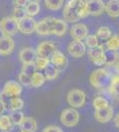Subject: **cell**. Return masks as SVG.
Wrapping results in <instances>:
<instances>
[{
  "label": "cell",
  "instance_id": "obj_1",
  "mask_svg": "<svg viewBox=\"0 0 119 132\" xmlns=\"http://www.w3.org/2000/svg\"><path fill=\"white\" fill-rule=\"evenodd\" d=\"M88 0H68L66 4L64 5L62 9V15H64V20L70 21V23H77L81 19H85L89 16L88 8Z\"/></svg>",
  "mask_w": 119,
  "mask_h": 132
},
{
  "label": "cell",
  "instance_id": "obj_2",
  "mask_svg": "<svg viewBox=\"0 0 119 132\" xmlns=\"http://www.w3.org/2000/svg\"><path fill=\"white\" fill-rule=\"evenodd\" d=\"M113 77L114 74L110 70H107L105 68H99L91 71L89 81L93 87H95L98 90H103V89H109V86L113 81Z\"/></svg>",
  "mask_w": 119,
  "mask_h": 132
},
{
  "label": "cell",
  "instance_id": "obj_3",
  "mask_svg": "<svg viewBox=\"0 0 119 132\" xmlns=\"http://www.w3.org/2000/svg\"><path fill=\"white\" fill-rule=\"evenodd\" d=\"M0 32H2V36L12 38V36H15L19 32V21H16L11 16L3 17L0 20Z\"/></svg>",
  "mask_w": 119,
  "mask_h": 132
},
{
  "label": "cell",
  "instance_id": "obj_4",
  "mask_svg": "<svg viewBox=\"0 0 119 132\" xmlns=\"http://www.w3.org/2000/svg\"><path fill=\"white\" fill-rule=\"evenodd\" d=\"M66 101H68V103H69V106L72 108H75V110L81 108L86 103V94L81 89H72L68 93Z\"/></svg>",
  "mask_w": 119,
  "mask_h": 132
},
{
  "label": "cell",
  "instance_id": "obj_5",
  "mask_svg": "<svg viewBox=\"0 0 119 132\" xmlns=\"http://www.w3.org/2000/svg\"><path fill=\"white\" fill-rule=\"evenodd\" d=\"M60 119H61V123L68 127V128H72V127H75L80 122V112L77 111L75 108H65L64 111L61 112L60 115Z\"/></svg>",
  "mask_w": 119,
  "mask_h": 132
},
{
  "label": "cell",
  "instance_id": "obj_6",
  "mask_svg": "<svg viewBox=\"0 0 119 132\" xmlns=\"http://www.w3.org/2000/svg\"><path fill=\"white\" fill-rule=\"evenodd\" d=\"M49 21V29H50V35L54 36H64L68 32V23L64 19L58 17H48Z\"/></svg>",
  "mask_w": 119,
  "mask_h": 132
},
{
  "label": "cell",
  "instance_id": "obj_7",
  "mask_svg": "<svg viewBox=\"0 0 119 132\" xmlns=\"http://www.w3.org/2000/svg\"><path fill=\"white\" fill-rule=\"evenodd\" d=\"M23 93V86L17 81H7L2 89V95L5 98H17Z\"/></svg>",
  "mask_w": 119,
  "mask_h": 132
},
{
  "label": "cell",
  "instance_id": "obj_8",
  "mask_svg": "<svg viewBox=\"0 0 119 132\" xmlns=\"http://www.w3.org/2000/svg\"><path fill=\"white\" fill-rule=\"evenodd\" d=\"M57 45L53 41H41L37 48H36V53H37V57H44L50 60V57L57 52Z\"/></svg>",
  "mask_w": 119,
  "mask_h": 132
},
{
  "label": "cell",
  "instance_id": "obj_9",
  "mask_svg": "<svg viewBox=\"0 0 119 132\" xmlns=\"http://www.w3.org/2000/svg\"><path fill=\"white\" fill-rule=\"evenodd\" d=\"M105 52H106V49H105V46L101 44L98 48L89 49L86 53H88V56H89V60H90L94 65H97V66H103V65H106Z\"/></svg>",
  "mask_w": 119,
  "mask_h": 132
},
{
  "label": "cell",
  "instance_id": "obj_10",
  "mask_svg": "<svg viewBox=\"0 0 119 132\" xmlns=\"http://www.w3.org/2000/svg\"><path fill=\"white\" fill-rule=\"evenodd\" d=\"M36 20L33 17H29V16H25L24 19H21L19 21V32L23 33V35H32V33H35L36 30Z\"/></svg>",
  "mask_w": 119,
  "mask_h": 132
},
{
  "label": "cell",
  "instance_id": "obj_11",
  "mask_svg": "<svg viewBox=\"0 0 119 132\" xmlns=\"http://www.w3.org/2000/svg\"><path fill=\"white\" fill-rule=\"evenodd\" d=\"M70 36L73 37L74 41H83L89 36V29L82 23H75L70 28Z\"/></svg>",
  "mask_w": 119,
  "mask_h": 132
},
{
  "label": "cell",
  "instance_id": "obj_12",
  "mask_svg": "<svg viewBox=\"0 0 119 132\" xmlns=\"http://www.w3.org/2000/svg\"><path fill=\"white\" fill-rule=\"evenodd\" d=\"M86 49H88V48H86L83 41H74L73 40L72 42H69V45H68V53L70 54L72 57H74V58L82 57L83 54L88 52Z\"/></svg>",
  "mask_w": 119,
  "mask_h": 132
},
{
  "label": "cell",
  "instance_id": "obj_13",
  "mask_svg": "<svg viewBox=\"0 0 119 132\" xmlns=\"http://www.w3.org/2000/svg\"><path fill=\"white\" fill-rule=\"evenodd\" d=\"M86 8H88L89 16H99L105 12V3L103 0H88Z\"/></svg>",
  "mask_w": 119,
  "mask_h": 132
},
{
  "label": "cell",
  "instance_id": "obj_14",
  "mask_svg": "<svg viewBox=\"0 0 119 132\" xmlns=\"http://www.w3.org/2000/svg\"><path fill=\"white\" fill-rule=\"evenodd\" d=\"M114 116V110L111 106L109 107H105L102 110H95V112H94V118L97 122H99V123H107V122H110V120L113 119Z\"/></svg>",
  "mask_w": 119,
  "mask_h": 132
},
{
  "label": "cell",
  "instance_id": "obj_15",
  "mask_svg": "<svg viewBox=\"0 0 119 132\" xmlns=\"http://www.w3.org/2000/svg\"><path fill=\"white\" fill-rule=\"evenodd\" d=\"M15 49V41L11 37L0 36V56H9Z\"/></svg>",
  "mask_w": 119,
  "mask_h": 132
},
{
  "label": "cell",
  "instance_id": "obj_16",
  "mask_svg": "<svg viewBox=\"0 0 119 132\" xmlns=\"http://www.w3.org/2000/svg\"><path fill=\"white\" fill-rule=\"evenodd\" d=\"M37 57V53H36V49L33 48H23L19 53V60L23 62V63H32L35 62Z\"/></svg>",
  "mask_w": 119,
  "mask_h": 132
},
{
  "label": "cell",
  "instance_id": "obj_17",
  "mask_svg": "<svg viewBox=\"0 0 119 132\" xmlns=\"http://www.w3.org/2000/svg\"><path fill=\"white\" fill-rule=\"evenodd\" d=\"M50 63L54 65L56 68L61 71V70H64V69L68 66V58H66V56H65L64 53H61L60 50H57V52L50 57Z\"/></svg>",
  "mask_w": 119,
  "mask_h": 132
},
{
  "label": "cell",
  "instance_id": "obj_18",
  "mask_svg": "<svg viewBox=\"0 0 119 132\" xmlns=\"http://www.w3.org/2000/svg\"><path fill=\"white\" fill-rule=\"evenodd\" d=\"M20 132H36L37 131V120L30 118V116H25V119L23 120V123L20 126Z\"/></svg>",
  "mask_w": 119,
  "mask_h": 132
},
{
  "label": "cell",
  "instance_id": "obj_19",
  "mask_svg": "<svg viewBox=\"0 0 119 132\" xmlns=\"http://www.w3.org/2000/svg\"><path fill=\"white\" fill-rule=\"evenodd\" d=\"M105 12L110 17H119V0H109L105 4Z\"/></svg>",
  "mask_w": 119,
  "mask_h": 132
},
{
  "label": "cell",
  "instance_id": "obj_20",
  "mask_svg": "<svg viewBox=\"0 0 119 132\" xmlns=\"http://www.w3.org/2000/svg\"><path fill=\"white\" fill-rule=\"evenodd\" d=\"M38 36H50V29H49V21H48V17L40 20L38 23L36 24V30H35Z\"/></svg>",
  "mask_w": 119,
  "mask_h": 132
},
{
  "label": "cell",
  "instance_id": "obj_21",
  "mask_svg": "<svg viewBox=\"0 0 119 132\" xmlns=\"http://www.w3.org/2000/svg\"><path fill=\"white\" fill-rule=\"evenodd\" d=\"M46 82V78L44 73L41 71H36L35 74L30 75V87H35V89H38V87H42Z\"/></svg>",
  "mask_w": 119,
  "mask_h": 132
},
{
  "label": "cell",
  "instance_id": "obj_22",
  "mask_svg": "<svg viewBox=\"0 0 119 132\" xmlns=\"http://www.w3.org/2000/svg\"><path fill=\"white\" fill-rule=\"evenodd\" d=\"M23 107H24V101L20 96L11 98L9 101H8V103H7V108L11 112H13V111H21Z\"/></svg>",
  "mask_w": 119,
  "mask_h": 132
},
{
  "label": "cell",
  "instance_id": "obj_23",
  "mask_svg": "<svg viewBox=\"0 0 119 132\" xmlns=\"http://www.w3.org/2000/svg\"><path fill=\"white\" fill-rule=\"evenodd\" d=\"M25 13H27V16H29V17H35L36 15H38L40 13V11H41V5H40V3L38 2H29L27 5H25Z\"/></svg>",
  "mask_w": 119,
  "mask_h": 132
},
{
  "label": "cell",
  "instance_id": "obj_24",
  "mask_svg": "<svg viewBox=\"0 0 119 132\" xmlns=\"http://www.w3.org/2000/svg\"><path fill=\"white\" fill-rule=\"evenodd\" d=\"M15 128L9 119V115H2L0 116V132H11Z\"/></svg>",
  "mask_w": 119,
  "mask_h": 132
},
{
  "label": "cell",
  "instance_id": "obj_25",
  "mask_svg": "<svg viewBox=\"0 0 119 132\" xmlns=\"http://www.w3.org/2000/svg\"><path fill=\"white\" fill-rule=\"evenodd\" d=\"M105 57H106V65L113 66V68L119 62V53H118V52L106 50V52H105Z\"/></svg>",
  "mask_w": 119,
  "mask_h": 132
},
{
  "label": "cell",
  "instance_id": "obj_26",
  "mask_svg": "<svg viewBox=\"0 0 119 132\" xmlns=\"http://www.w3.org/2000/svg\"><path fill=\"white\" fill-rule=\"evenodd\" d=\"M95 35H97V37L99 38V41L101 40L102 41H109L111 38V36H113V32H111V29L109 27H99Z\"/></svg>",
  "mask_w": 119,
  "mask_h": 132
},
{
  "label": "cell",
  "instance_id": "obj_27",
  "mask_svg": "<svg viewBox=\"0 0 119 132\" xmlns=\"http://www.w3.org/2000/svg\"><path fill=\"white\" fill-rule=\"evenodd\" d=\"M58 74H60V70L56 68L54 65H52V63H49V66L44 70V75H45L46 81H53V79H56L57 77H58Z\"/></svg>",
  "mask_w": 119,
  "mask_h": 132
},
{
  "label": "cell",
  "instance_id": "obj_28",
  "mask_svg": "<svg viewBox=\"0 0 119 132\" xmlns=\"http://www.w3.org/2000/svg\"><path fill=\"white\" fill-rule=\"evenodd\" d=\"M106 50H114V52L119 50V33L113 35L109 41H106Z\"/></svg>",
  "mask_w": 119,
  "mask_h": 132
},
{
  "label": "cell",
  "instance_id": "obj_29",
  "mask_svg": "<svg viewBox=\"0 0 119 132\" xmlns=\"http://www.w3.org/2000/svg\"><path fill=\"white\" fill-rule=\"evenodd\" d=\"M44 4L49 11H60L65 4V0H44Z\"/></svg>",
  "mask_w": 119,
  "mask_h": 132
},
{
  "label": "cell",
  "instance_id": "obj_30",
  "mask_svg": "<svg viewBox=\"0 0 119 132\" xmlns=\"http://www.w3.org/2000/svg\"><path fill=\"white\" fill-rule=\"evenodd\" d=\"M109 106H110L109 104V101H107L105 96H102V95H98V96H95L93 99V107L95 110H102V108L109 107Z\"/></svg>",
  "mask_w": 119,
  "mask_h": 132
},
{
  "label": "cell",
  "instance_id": "obj_31",
  "mask_svg": "<svg viewBox=\"0 0 119 132\" xmlns=\"http://www.w3.org/2000/svg\"><path fill=\"white\" fill-rule=\"evenodd\" d=\"M85 45L89 49H94V48H98L101 45V41L97 37V35H89L85 38Z\"/></svg>",
  "mask_w": 119,
  "mask_h": 132
},
{
  "label": "cell",
  "instance_id": "obj_32",
  "mask_svg": "<svg viewBox=\"0 0 119 132\" xmlns=\"http://www.w3.org/2000/svg\"><path fill=\"white\" fill-rule=\"evenodd\" d=\"M9 119L13 126H20L23 123V120L25 119V115L23 114V111H13L9 114Z\"/></svg>",
  "mask_w": 119,
  "mask_h": 132
},
{
  "label": "cell",
  "instance_id": "obj_33",
  "mask_svg": "<svg viewBox=\"0 0 119 132\" xmlns=\"http://www.w3.org/2000/svg\"><path fill=\"white\" fill-rule=\"evenodd\" d=\"M107 90H109L110 94L119 95V75L114 74L113 81H111V83H110V86H109V89H107Z\"/></svg>",
  "mask_w": 119,
  "mask_h": 132
},
{
  "label": "cell",
  "instance_id": "obj_34",
  "mask_svg": "<svg viewBox=\"0 0 119 132\" xmlns=\"http://www.w3.org/2000/svg\"><path fill=\"white\" fill-rule=\"evenodd\" d=\"M49 63H50V60L44 58V57H36V60H35V65H36V68H37L38 71L40 70H45L49 66Z\"/></svg>",
  "mask_w": 119,
  "mask_h": 132
},
{
  "label": "cell",
  "instance_id": "obj_35",
  "mask_svg": "<svg viewBox=\"0 0 119 132\" xmlns=\"http://www.w3.org/2000/svg\"><path fill=\"white\" fill-rule=\"evenodd\" d=\"M27 16V13H25V9L24 8H19V7H13V9H12V19H15L16 21H20L21 19H24Z\"/></svg>",
  "mask_w": 119,
  "mask_h": 132
},
{
  "label": "cell",
  "instance_id": "obj_36",
  "mask_svg": "<svg viewBox=\"0 0 119 132\" xmlns=\"http://www.w3.org/2000/svg\"><path fill=\"white\" fill-rule=\"evenodd\" d=\"M21 71H24V73L28 74V75H32V74H35V73L38 71V70H37V68H36L35 62H32V63H23Z\"/></svg>",
  "mask_w": 119,
  "mask_h": 132
},
{
  "label": "cell",
  "instance_id": "obj_37",
  "mask_svg": "<svg viewBox=\"0 0 119 132\" xmlns=\"http://www.w3.org/2000/svg\"><path fill=\"white\" fill-rule=\"evenodd\" d=\"M21 86H30V75L25 74L24 71H20L19 74V81H17Z\"/></svg>",
  "mask_w": 119,
  "mask_h": 132
},
{
  "label": "cell",
  "instance_id": "obj_38",
  "mask_svg": "<svg viewBox=\"0 0 119 132\" xmlns=\"http://www.w3.org/2000/svg\"><path fill=\"white\" fill-rule=\"evenodd\" d=\"M42 132H64V131L57 126H48V127H45L44 129H42Z\"/></svg>",
  "mask_w": 119,
  "mask_h": 132
},
{
  "label": "cell",
  "instance_id": "obj_39",
  "mask_svg": "<svg viewBox=\"0 0 119 132\" xmlns=\"http://www.w3.org/2000/svg\"><path fill=\"white\" fill-rule=\"evenodd\" d=\"M29 3V0H13V7L25 8V5Z\"/></svg>",
  "mask_w": 119,
  "mask_h": 132
},
{
  "label": "cell",
  "instance_id": "obj_40",
  "mask_svg": "<svg viewBox=\"0 0 119 132\" xmlns=\"http://www.w3.org/2000/svg\"><path fill=\"white\" fill-rule=\"evenodd\" d=\"M114 123H115V127L119 128V112L114 116Z\"/></svg>",
  "mask_w": 119,
  "mask_h": 132
},
{
  "label": "cell",
  "instance_id": "obj_41",
  "mask_svg": "<svg viewBox=\"0 0 119 132\" xmlns=\"http://www.w3.org/2000/svg\"><path fill=\"white\" fill-rule=\"evenodd\" d=\"M4 110H5V104L2 102V101H0V116H2L3 115V112H4Z\"/></svg>",
  "mask_w": 119,
  "mask_h": 132
},
{
  "label": "cell",
  "instance_id": "obj_42",
  "mask_svg": "<svg viewBox=\"0 0 119 132\" xmlns=\"http://www.w3.org/2000/svg\"><path fill=\"white\" fill-rule=\"evenodd\" d=\"M114 69H115V71H116V75H119V62L114 66Z\"/></svg>",
  "mask_w": 119,
  "mask_h": 132
},
{
  "label": "cell",
  "instance_id": "obj_43",
  "mask_svg": "<svg viewBox=\"0 0 119 132\" xmlns=\"http://www.w3.org/2000/svg\"><path fill=\"white\" fill-rule=\"evenodd\" d=\"M29 2H38V0H29Z\"/></svg>",
  "mask_w": 119,
  "mask_h": 132
},
{
  "label": "cell",
  "instance_id": "obj_44",
  "mask_svg": "<svg viewBox=\"0 0 119 132\" xmlns=\"http://www.w3.org/2000/svg\"><path fill=\"white\" fill-rule=\"evenodd\" d=\"M0 101H2V94H0Z\"/></svg>",
  "mask_w": 119,
  "mask_h": 132
}]
</instances>
